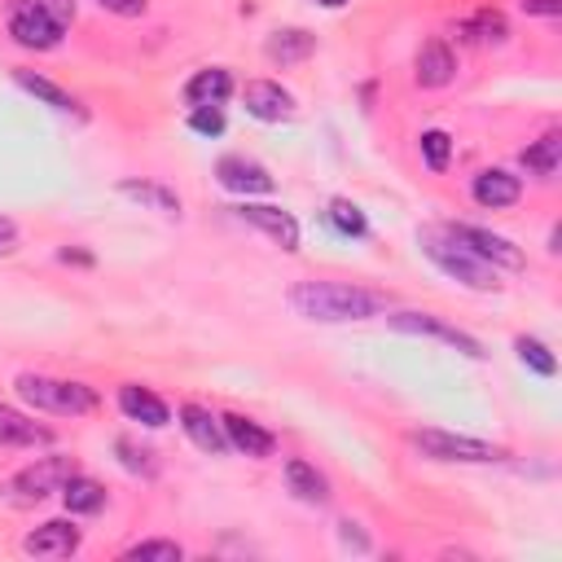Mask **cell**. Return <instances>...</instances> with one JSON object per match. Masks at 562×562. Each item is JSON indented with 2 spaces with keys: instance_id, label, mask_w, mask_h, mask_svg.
Instances as JSON below:
<instances>
[{
  "instance_id": "obj_1",
  "label": "cell",
  "mask_w": 562,
  "mask_h": 562,
  "mask_svg": "<svg viewBox=\"0 0 562 562\" xmlns=\"http://www.w3.org/2000/svg\"><path fill=\"white\" fill-rule=\"evenodd\" d=\"M290 307L307 321H369L378 312H386V299L373 294V290H360V285H347V281H299L290 290Z\"/></svg>"
},
{
  "instance_id": "obj_2",
  "label": "cell",
  "mask_w": 562,
  "mask_h": 562,
  "mask_svg": "<svg viewBox=\"0 0 562 562\" xmlns=\"http://www.w3.org/2000/svg\"><path fill=\"white\" fill-rule=\"evenodd\" d=\"M422 250L430 255V263L439 268V272H448L452 281H461V285H470V290H496L501 281H496V268L487 263V259H479L470 246H461L448 228H426L422 233Z\"/></svg>"
},
{
  "instance_id": "obj_3",
  "label": "cell",
  "mask_w": 562,
  "mask_h": 562,
  "mask_svg": "<svg viewBox=\"0 0 562 562\" xmlns=\"http://www.w3.org/2000/svg\"><path fill=\"white\" fill-rule=\"evenodd\" d=\"M18 395L44 413H66V417H79V413H92L97 408V391L83 386V382H66V378H44V373H18Z\"/></svg>"
},
{
  "instance_id": "obj_4",
  "label": "cell",
  "mask_w": 562,
  "mask_h": 562,
  "mask_svg": "<svg viewBox=\"0 0 562 562\" xmlns=\"http://www.w3.org/2000/svg\"><path fill=\"white\" fill-rule=\"evenodd\" d=\"M70 474H79L75 457H40V461H31L26 470H18L0 492H4L9 505H35V501L61 492V483H66Z\"/></svg>"
},
{
  "instance_id": "obj_5",
  "label": "cell",
  "mask_w": 562,
  "mask_h": 562,
  "mask_svg": "<svg viewBox=\"0 0 562 562\" xmlns=\"http://www.w3.org/2000/svg\"><path fill=\"white\" fill-rule=\"evenodd\" d=\"M408 443L430 457V461H470V465H487V461H501L505 452L496 443H483V439H470V435H452V430H439V426H422V430H408Z\"/></svg>"
},
{
  "instance_id": "obj_6",
  "label": "cell",
  "mask_w": 562,
  "mask_h": 562,
  "mask_svg": "<svg viewBox=\"0 0 562 562\" xmlns=\"http://www.w3.org/2000/svg\"><path fill=\"white\" fill-rule=\"evenodd\" d=\"M61 22L48 18V9L40 0H13L9 4V35L22 44V48H35V53H48L61 44Z\"/></svg>"
},
{
  "instance_id": "obj_7",
  "label": "cell",
  "mask_w": 562,
  "mask_h": 562,
  "mask_svg": "<svg viewBox=\"0 0 562 562\" xmlns=\"http://www.w3.org/2000/svg\"><path fill=\"white\" fill-rule=\"evenodd\" d=\"M448 233L461 246H470L479 259H487L492 268H509V272L522 268V250L509 237H501V233H487V228H474V224H448Z\"/></svg>"
},
{
  "instance_id": "obj_8",
  "label": "cell",
  "mask_w": 562,
  "mask_h": 562,
  "mask_svg": "<svg viewBox=\"0 0 562 562\" xmlns=\"http://www.w3.org/2000/svg\"><path fill=\"white\" fill-rule=\"evenodd\" d=\"M391 325H395V329H404V334H426V338H439V342H448V347L465 351L470 360H483L479 338H470L465 329H457V325H448V321H439V316H430V312H395V316H391Z\"/></svg>"
},
{
  "instance_id": "obj_9",
  "label": "cell",
  "mask_w": 562,
  "mask_h": 562,
  "mask_svg": "<svg viewBox=\"0 0 562 562\" xmlns=\"http://www.w3.org/2000/svg\"><path fill=\"white\" fill-rule=\"evenodd\" d=\"M233 215H237L241 224H250V228L268 233V237H272L281 250H299V220H294L290 211L268 206V202H241Z\"/></svg>"
},
{
  "instance_id": "obj_10",
  "label": "cell",
  "mask_w": 562,
  "mask_h": 562,
  "mask_svg": "<svg viewBox=\"0 0 562 562\" xmlns=\"http://www.w3.org/2000/svg\"><path fill=\"white\" fill-rule=\"evenodd\" d=\"M215 180H220L228 193H241V198L272 193V176H268V167H259L255 158H241V154L220 158V162H215Z\"/></svg>"
},
{
  "instance_id": "obj_11",
  "label": "cell",
  "mask_w": 562,
  "mask_h": 562,
  "mask_svg": "<svg viewBox=\"0 0 562 562\" xmlns=\"http://www.w3.org/2000/svg\"><path fill=\"white\" fill-rule=\"evenodd\" d=\"M241 101H246V114L263 119V123H281V119L294 114V97L281 83H272V79H250L241 88Z\"/></svg>"
},
{
  "instance_id": "obj_12",
  "label": "cell",
  "mask_w": 562,
  "mask_h": 562,
  "mask_svg": "<svg viewBox=\"0 0 562 562\" xmlns=\"http://www.w3.org/2000/svg\"><path fill=\"white\" fill-rule=\"evenodd\" d=\"M452 75H457L452 48H448L443 40H426V44L417 48V57H413V79H417L422 88H443V83H452Z\"/></svg>"
},
{
  "instance_id": "obj_13",
  "label": "cell",
  "mask_w": 562,
  "mask_h": 562,
  "mask_svg": "<svg viewBox=\"0 0 562 562\" xmlns=\"http://www.w3.org/2000/svg\"><path fill=\"white\" fill-rule=\"evenodd\" d=\"M470 193H474L479 206L501 211V206H514V202L522 198V180L509 176V171H501V167H487V171H479V176L470 180Z\"/></svg>"
},
{
  "instance_id": "obj_14",
  "label": "cell",
  "mask_w": 562,
  "mask_h": 562,
  "mask_svg": "<svg viewBox=\"0 0 562 562\" xmlns=\"http://www.w3.org/2000/svg\"><path fill=\"white\" fill-rule=\"evenodd\" d=\"M22 549H26L31 558H70V553L79 549V527H75V522L53 518V522L35 527V531L22 540Z\"/></svg>"
},
{
  "instance_id": "obj_15",
  "label": "cell",
  "mask_w": 562,
  "mask_h": 562,
  "mask_svg": "<svg viewBox=\"0 0 562 562\" xmlns=\"http://www.w3.org/2000/svg\"><path fill=\"white\" fill-rule=\"evenodd\" d=\"M220 426H224L228 448H237V452H246V457H272V448H277L272 430H263L259 422H250V417H241V413H224Z\"/></svg>"
},
{
  "instance_id": "obj_16",
  "label": "cell",
  "mask_w": 562,
  "mask_h": 562,
  "mask_svg": "<svg viewBox=\"0 0 562 562\" xmlns=\"http://www.w3.org/2000/svg\"><path fill=\"white\" fill-rule=\"evenodd\" d=\"M119 408H123V417H132V422H140V426H149V430H158V426L171 422V408H167L149 386H136V382L119 386Z\"/></svg>"
},
{
  "instance_id": "obj_17",
  "label": "cell",
  "mask_w": 562,
  "mask_h": 562,
  "mask_svg": "<svg viewBox=\"0 0 562 562\" xmlns=\"http://www.w3.org/2000/svg\"><path fill=\"white\" fill-rule=\"evenodd\" d=\"M180 426H184V435H189L202 452H211V457L228 452L224 426H220V417H211V408H202V404H180Z\"/></svg>"
},
{
  "instance_id": "obj_18",
  "label": "cell",
  "mask_w": 562,
  "mask_h": 562,
  "mask_svg": "<svg viewBox=\"0 0 562 562\" xmlns=\"http://www.w3.org/2000/svg\"><path fill=\"white\" fill-rule=\"evenodd\" d=\"M44 443H53L48 426H35L26 413L0 404V448H44Z\"/></svg>"
},
{
  "instance_id": "obj_19",
  "label": "cell",
  "mask_w": 562,
  "mask_h": 562,
  "mask_svg": "<svg viewBox=\"0 0 562 562\" xmlns=\"http://www.w3.org/2000/svg\"><path fill=\"white\" fill-rule=\"evenodd\" d=\"M233 97V75L224 66H206L198 70L189 83H184V101L198 110V105H224Z\"/></svg>"
},
{
  "instance_id": "obj_20",
  "label": "cell",
  "mask_w": 562,
  "mask_h": 562,
  "mask_svg": "<svg viewBox=\"0 0 562 562\" xmlns=\"http://www.w3.org/2000/svg\"><path fill=\"white\" fill-rule=\"evenodd\" d=\"M285 483H290V492H294L299 501H307V505H325V501H329L325 474H321L312 461H303V457H290V461H285Z\"/></svg>"
},
{
  "instance_id": "obj_21",
  "label": "cell",
  "mask_w": 562,
  "mask_h": 562,
  "mask_svg": "<svg viewBox=\"0 0 562 562\" xmlns=\"http://www.w3.org/2000/svg\"><path fill=\"white\" fill-rule=\"evenodd\" d=\"M312 48H316V35H307L303 26L272 31V35H268V44H263V53H268L272 61H281V66H294V61L312 57Z\"/></svg>"
},
{
  "instance_id": "obj_22",
  "label": "cell",
  "mask_w": 562,
  "mask_h": 562,
  "mask_svg": "<svg viewBox=\"0 0 562 562\" xmlns=\"http://www.w3.org/2000/svg\"><path fill=\"white\" fill-rule=\"evenodd\" d=\"M13 83L22 88V92H31L35 101H44V105H53L57 114H79V101L66 92V88H57L53 79H44V75H35V70H13Z\"/></svg>"
},
{
  "instance_id": "obj_23",
  "label": "cell",
  "mask_w": 562,
  "mask_h": 562,
  "mask_svg": "<svg viewBox=\"0 0 562 562\" xmlns=\"http://www.w3.org/2000/svg\"><path fill=\"white\" fill-rule=\"evenodd\" d=\"M61 501H66L70 514H97L105 505V487L97 479H88V474H70L61 483Z\"/></svg>"
},
{
  "instance_id": "obj_24",
  "label": "cell",
  "mask_w": 562,
  "mask_h": 562,
  "mask_svg": "<svg viewBox=\"0 0 562 562\" xmlns=\"http://www.w3.org/2000/svg\"><path fill=\"white\" fill-rule=\"evenodd\" d=\"M558 158H562V136H558V132L540 136L536 145H527V149L518 154V162H522L527 171H536V176H553V171H558Z\"/></svg>"
},
{
  "instance_id": "obj_25",
  "label": "cell",
  "mask_w": 562,
  "mask_h": 562,
  "mask_svg": "<svg viewBox=\"0 0 562 562\" xmlns=\"http://www.w3.org/2000/svg\"><path fill=\"white\" fill-rule=\"evenodd\" d=\"M119 189H123L127 198H136V202L162 211V215H180V198H176L171 189H162V184H149V180H123Z\"/></svg>"
},
{
  "instance_id": "obj_26",
  "label": "cell",
  "mask_w": 562,
  "mask_h": 562,
  "mask_svg": "<svg viewBox=\"0 0 562 562\" xmlns=\"http://www.w3.org/2000/svg\"><path fill=\"white\" fill-rule=\"evenodd\" d=\"M325 220H329V228L342 233V237H364V233H369L364 211H360L356 202H347V198H334L329 211H325Z\"/></svg>"
},
{
  "instance_id": "obj_27",
  "label": "cell",
  "mask_w": 562,
  "mask_h": 562,
  "mask_svg": "<svg viewBox=\"0 0 562 562\" xmlns=\"http://www.w3.org/2000/svg\"><path fill=\"white\" fill-rule=\"evenodd\" d=\"M461 35H470V40H479V44H501V40L509 35V26H505V18H501L496 9H479V13L461 26Z\"/></svg>"
},
{
  "instance_id": "obj_28",
  "label": "cell",
  "mask_w": 562,
  "mask_h": 562,
  "mask_svg": "<svg viewBox=\"0 0 562 562\" xmlns=\"http://www.w3.org/2000/svg\"><path fill=\"white\" fill-rule=\"evenodd\" d=\"M514 351H518V360H522L531 373H540V378H553V373H558V360L549 356V347H544L540 338H527V334H522V338H514Z\"/></svg>"
},
{
  "instance_id": "obj_29",
  "label": "cell",
  "mask_w": 562,
  "mask_h": 562,
  "mask_svg": "<svg viewBox=\"0 0 562 562\" xmlns=\"http://www.w3.org/2000/svg\"><path fill=\"white\" fill-rule=\"evenodd\" d=\"M123 558H127V562H180L184 549H180L176 540H140V544L123 549Z\"/></svg>"
},
{
  "instance_id": "obj_30",
  "label": "cell",
  "mask_w": 562,
  "mask_h": 562,
  "mask_svg": "<svg viewBox=\"0 0 562 562\" xmlns=\"http://www.w3.org/2000/svg\"><path fill=\"white\" fill-rule=\"evenodd\" d=\"M422 158H426V167H430V171H443V167H448V158H452V136H448V132H439V127L422 132Z\"/></svg>"
},
{
  "instance_id": "obj_31",
  "label": "cell",
  "mask_w": 562,
  "mask_h": 562,
  "mask_svg": "<svg viewBox=\"0 0 562 562\" xmlns=\"http://www.w3.org/2000/svg\"><path fill=\"white\" fill-rule=\"evenodd\" d=\"M189 127H193L198 136H220V132H224V114H220V105H198V110L189 114Z\"/></svg>"
},
{
  "instance_id": "obj_32",
  "label": "cell",
  "mask_w": 562,
  "mask_h": 562,
  "mask_svg": "<svg viewBox=\"0 0 562 562\" xmlns=\"http://www.w3.org/2000/svg\"><path fill=\"white\" fill-rule=\"evenodd\" d=\"M114 448L123 452V465H127V470H140V474H154V461H149L154 452H136V448H132L127 439H119Z\"/></svg>"
},
{
  "instance_id": "obj_33",
  "label": "cell",
  "mask_w": 562,
  "mask_h": 562,
  "mask_svg": "<svg viewBox=\"0 0 562 562\" xmlns=\"http://www.w3.org/2000/svg\"><path fill=\"white\" fill-rule=\"evenodd\" d=\"M97 4L110 9V13H119V18H140L149 9V0H97Z\"/></svg>"
},
{
  "instance_id": "obj_34",
  "label": "cell",
  "mask_w": 562,
  "mask_h": 562,
  "mask_svg": "<svg viewBox=\"0 0 562 562\" xmlns=\"http://www.w3.org/2000/svg\"><path fill=\"white\" fill-rule=\"evenodd\" d=\"M40 4H44V9H48V18H53V22H61V26L75 18V0H40Z\"/></svg>"
},
{
  "instance_id": "obj_35",
  "label": "cell",
  "mask_w": 562,
  "mask_h": 562,
  "mask_svg": "<svg viewBox=\"0 0 562 562\" xmlns=\"http://www.w3.org/2000/svg\"><path fill=\"white\" fill-rule=\"evenodd\" d=\"M522 13H536V18H558V13H562V0H522Z\"/></svg>"
},
{
  "instance_id": "obj_36",
  "label": "cell",
  "mask_w": 562,
  "mask_h": 562,
  "mask_svg": "<svg viewBox=\"0 0 562 562\" xmlns=\"http://www.w3.org/2000/svg\"><path fill=\"white\" fill-rule=\"evenodd\" d=\"M13 237H18V228H13V224L0 215V255H4V250H13Z\"/></svg>"
},
{
  "instance_id": "obj_37",
  "label": "cell",
  "mask_w": 562,
  "mask_h": 562,
  "mask_svg": "<svg viewBox=\"0 0 562 562\" xmlns=\"http://www.w3.org/2000/svg\"><path fill=\"white\" fill-rule=\"evenodd\" d=\"M338 527H342V540H347V544H356V549H369V544H364V536H360V531H351V522H338Z\"/></svg>"
},
{
  "instance_id": "obj_38",
  "label": "cell",
  "mask_w": 562,
  "mask_h": 562,
  "mask_svg": "<svg viewBox=\"0 0 562 562\" xmlns=\"http://www.w3.org/2000/svg\"><path fill=\"white\" fill-rule=\"evenodd\" d=\"M61 263H92V255H83V250H61Z\"/></svg>"
},
{
  "instance_id": "obj_39",
  "label": "cell",
  "mask_w": 562,
  "mask_h": 562,
  "mask_svg": "<svg viewBox=\"0 0 562 562\" xmlns=\"http://www.w3.org/2000/svg\"><path fill=\"white\" fill-rule=\"evenodd\" d=\"M316 4H325V9H338V4H347V0H316Z\"/></svg>"
}]
</instances>
